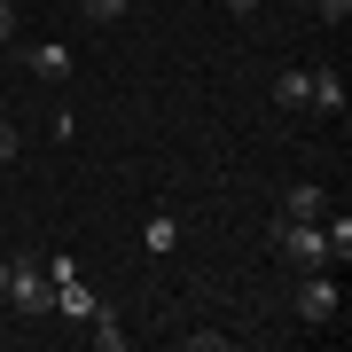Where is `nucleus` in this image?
<instances>
[{"label": "nucleus", "instance_id": "nucleus-1", "mask_svg": "<svg viewBox=\"0 0 352 352\" xmlns=\"http://www.w3.org/2000/svg\"><path fill=\"white\" fill-rule=\"evenodd\" d=\"M266 243H274V258H289V266H329V243H321V219H274L266 227Z\"/></svg>", "mask_w": 352, "mask_h": 352}, {"label": "nucleus", "instance_id": "nucleus-2", "mask_svg": "<svg viewBox=\"0 0 352 352\" xmlns=\"http://www.w3.org/2000/svg\"><path fill=\"white\" fill-rule=\"evenodd\" d=\"M289 305H298V321H305V329H337V314H344V298H337V282H329L321 266H314V274L298 282V298H289Z\"/></svg>", "mask_w": 352, "mask_h": 352}, {"label": "nucleus", "instance_id": "nucleus-3", "mask_svg": "<svg viewBox=\"0 0 352 352\" xmlns=\"http://www.w3.org/2000/svg\"><path fill=\"white\" fill-rule=\"evenodd\" d=\"M8 298L24 305V314H47V305H55V282H47V266H32V258H8Z\"/></svg>", "mask_w": 352, "mask_h": 352}, {"label": "nucleus", "instance_id": "nucleus-4", "mask_svg": "<svg viewBox=\"0 0 352 352\" xmlns=\"http://www.w3.org/2000/svg\"><path fill=\"white\" fill-rule=\"evenodd\" d=\"M24 71L32 78H71V47H63V39H32V47H24Z\"/></svg>", "mask_w": 352, "mask_h": 352}, {"label": "nucleus", "instance_id": "nucleus-5", "mask_svg": "<svg viewBox=\"0 0 352 352\" xmlns=\"http://www.w3.org/2000/svg\"><path fill=\"white\" fill-rule=\"evenodd\" d=\"M329 204H337V196H329L321 180H298V188L282 196V219H329Z\"/></svg>", "mask_w": 352, "mask_h": 352}, {"label": "nucleus", "instance_id": "nucleus-6", "mask_svg": "<svg viewBox=\"0 0 352 352\" xmlns=\"http://www.w3.org/2000/svg\"><path fill=\"white\" fill-rule=\"evenodd\" d=\"M94 305H102V298H94V289L78 282V274H63V282H55V314H71V321H87Z\"/></svg>", "mask_w": 352, "mask_h": 352}, {"label": "nucleus", "instance_id": "nucleus-7", "mask_svg": "<svg viewBox=\"0 0 352 352\" xmlns=\"http://www.w3.org/2000/svg\"><path fill=\"white\" fill-rule=\"evenodd\" d=\"M141 243H149V258H173V251H180V219H173V212H149Z\"/></svg>", "mask_w": 352, "mask_h": 352}, {"label": "nucleus", "instance_id": "nucleus-8", "mask_svg": "<svg viewBox=\"0 0 352 352\" xmlns=\"http://www.w3.org/2000/svg\"><path fill=\"white\" fill-rule=\"evenodd\" d=\"M87 321H94V344H102V352H126V344H133V329H126V321H118V314H110V305H94V314H87Z\"/></svg>", "mask_w": 352, "mask_h": 352}, {"label": "nucleus", "instance_id": "nucleus-9", "mask_svg": "<svg viewBox=\"0 0 352 352\" xmlns=\"http://www.w3.org/2000/svg\"><path fill=\"white\" fill-rule=\"evenodd\" d=\"M305 110H321V118H344V78L337 71H314V102Z\"/></svg>", "mask_w": 352, "mask_h": 352}, {"label": "nucleus", "instance_id": "nucleus-10", "mask_svg": "<svg viewBox=\"0 0 352 352\" xmlns=\"http://www.w3.org/2000/svg\"><path fill=\"white\" fill-rule=\"evenodd\" d=\"M274 102H282V110H305V102H314V71H282L274 78Z\"/></svg>", "mask_w": 352, "mask_h": 352}, {"label": "nucleus", "instance_id": "nucleus-11", "mask_svg": "<svg viewBox=\"0 0 352 352\" xmlns=\"http://www.w3.org/2000/svg\"><path fill=\"white\" fill-rule=\"evenodd\" d=\"M321 243H329V266H344V258H352V219H344V212L321 219Z\"/></svg>", "mask_w": 352, "mask_h": 352}, {"label": "nucleus", "instance_id": "nucleus-12", "mask_svg": "<svg viewBox=\"0 0 352 352\" xmlns=\"http://www.w3.org/2000/svg\"><path fill=\"white\" fill-rule=\"evenodd\" d=\"M126 8H133V0H87V24H118Z\"/></svg>", "mask_w": 352, "mask_h": 352}, {"label": "nucleus", "instance_id": "nucleus-13", "mask_svg": "<svg viewBox=\"0 0 352 352\" xmlns=\"http://www.w3.org/2000/svg\"><path fill=\"white\" fill-rule=\"evenodd\" d=\"M314 16L321 24H352V0H314Z\"/></svg>", "mask_w": 352, "mask_h": 352}, {"label": "nucleus", "instance_id": "nucleus-14", "mask_svg": "<svg viewBox=\"0 0 352 352\" xmlns=\"http://www.w3.org/2000/svg\"><path fill=\"white\" fill-rule=\"evenodd\" d=\"M16 149H24V133H16V118H0V164H8Z\"/></svg>", "mask_w": 352, "mask_h": 352}, {"label": "nucleus", "instance_id": "nucleus-15", "mask_svg": "<svg viewBox=\"0 0 352 352\" xmlns=\"http://www.w3.org/2000/svg\"><path fill=\"white\" fill-rule=\"evenodd\" d=\"M16 39V0H0V47Z\"/></svg>", "mask_w": 352, "mask_h": 352}, {"label": "nucleus", "instance_id": "nucleus-16", "mask_svg": "<svg viewBox=\"0 0 352 352\" xmlns=\"http://www.w3.org/2000/svg\"><path fill=\"white\" fill-rule=\"evenodd\" d=\"M227 8H235V16H251V8H258V0H227Z\"/></svg>", "mask_w": 352, "mask_h": 352}, {"label": "nucleus", "instance_id": "nucleus-17", "mask_svg": "<svg viewBox=\"0 0 352 352\" xmlns=\"http://www.w3.org/2000/svg\"><path fill=\"white\" fill-rule=\"evenodd\" d=\"M0 298H8V258H0Z\"/></svg>", "mask_w": 352, "mask_h": 352}, {"label": "nucleus", "instance_id": "nucleus-18", "mask_svg": "<svg viewBox=\"0 0 352 352\" xmlns=\"http://www.w3.org/2000/svg\"><path fill=\"white\" fill-rule=\"evenodd\" d=\"M298 8H314V0H298Z\"/></svg>", "mask_w": 352, "mask_h": 352}]
</instances>
